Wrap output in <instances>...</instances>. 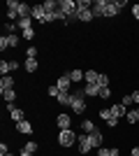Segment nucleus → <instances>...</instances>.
<instances>
[{"mask_svg":"<svg viewBox=\"0 0 139 156\" xmlns=\"http://www.w3.org/2000/svg\"><path fill=\"white\" fill-rule=\"evenodd\" d=\"M77 114L86 112V91L84 89H72V105H70Z\"/></svg>","mask_w":139,"mask_h":156,"instance_id":"nucleus-1","label":"nucleus"},{"mask_svg":"<svg viewBox=\"0 0 139 156\" xmlns=\"http://www.w3.org/2000/svg\"><path fill=\"white\" fill-rule=\"evenodd\" d=\"M77 133H74L72 128H67V130H60L58 133V144L60 147H72V144H77Z\"/></svg>","mask_w":139,"mask_h":156,"instance_id":"nucleus-2","label":"nucleus"},{"mask_svg":"<svg viewBox=\"0 0 139 156\" xmlns=\"http://www.w3.org/2000/svg\"><path fill=\"white\" fill-rule=\"evenodd\" d=\"M121 7H125V0H107V9H104V16H118L121 14Z\"/></svg>","mask_w":139,"mask_h":156,"instance_id":"nucleus-3","label":"nucleus"},{"mask_svg":"<svg viewBox=\"0 0 139 156\" xmlns=\"http://www.w3.org/2000/svg\"><path fill=\"white\" fill-rule=\"evenodd\" d=\"M77 142H79V154H88V151L93 149V144H91V137H88V133H79Z\"/></svg>","mask_w":139,"mask_h":156,"instance_id":"nucleus-4","label":"nucleus"},{"mask_svg":"<svg viewBox=\"0 0 139 156\" xmlns=\"http://www.w3.org/2000/svg\"><path fill=\"white\" fill-rule=\"evenodd\" d=\"M30 19L37 21V23H46V9L42 5H33V14H30Z\"/></svg>","mask_w":139,"mask_h":156,"instance_id":"nucleus-5","label":"nucleus"},{"mask_svg":"<svg viewBox=\"0 0 139 156\" xmlns=\"http://www.w3.org/2000/svg\"><path fill=\"white\" fill-rule=\"evenodd\" d=\"M56 124H58L60 130H67V128H72V117L65 114V112H60L58 117H56Z\"/></svg>","mask_w":139,"mask_h":156,"instance_id":"nucleus-6","label":"nucleus"},{"mask_svg":"<svg viewBox=\"0 0 139 156\" xmlns=\"http://www.w3.org/2000/svg\"><path fill=\"white\" fill-rule=\"evenodd\" d=\"M7 110H9V117L14 119V124H19V121L26 119V112L21 110V107H16V105H7Z\"/></svg>","mask_w":139,"mask_h":156,"instance_id":"nucleus-7","label":"nucleus"},{"mask_svg":"<svg viewBox=\"0 0 139 156\" xmlns=\"http://www.w3.org/2000/svg\"><path fill=\"white\" fill-rule=\"evenodd\" d=\"M88 137H91V144H93V149H100L102 147V142H104V135H102V130H93V133H88Z\"/></svg>","mask_w":139,"mask_h":156,"instance_id":"nucleus-8","label":"nucleus"},{"mask_svg":"<svg viewBox=\"0 0 139 156\" xmlns=\"http://www.w3.org/2000/svg\"><path fill=\"white\" fill-rule=\"evenodd\" d=\"M56 86H58L60 91H72V79H70V75H60V77L56 79Z\"/></svg>","mask_w":139,"mask_h":156,"instance_id":"nucleus-9","label":"nucleus"},{"mask_svg":"<svg viewBox=\"0 0 139 156\" xmlns=\"http://www.w3.org/2000/svg\"><path fill=\"white\" fill-rule=\"evenodd\" d=\"M60 9L67 14V16H72L77 12V0H60Z\"/></svg>","mask_w":139,"mask_h":156,"instance_id":"nucleus-10","label":"nucleus"},{"mask_svg":"<svg viewBox=\"0 0 139 156\" xmlns=\"http://www.w3.org/2000/svg\"><path fill=\"white\" fill-rule=\"evenodd\" d=\"M91 9H93V16H95V19H98V16H104V9H107V0H95Z\"/></svg>","mask_w":139,"mask_h":156,"instance_id":"nucleus-11","label":"nucleus"},{"mask_svg":"<svg viewBox=\"0 0 139 156\" xmlns=\"http://www.w3.org/2000/svg\"><path fill=\"white\" fill-rule=\"evenodd\" d=\"M16 130H19L21 135H33V124H30V121H28V119H23V121H19V124H16Z\"/></svg>","mask_w":139,"mask_h":156,"instance_id":"nucleus-12","label":"nucleus"},{"mask_svg":"<svg viewBox=\"0 0 139 156\" xmlns=\"http://www.w3.org/2000/svg\"><path fill=\"white\" fill-rule=\"evenodd\" d=\"M14 84H16V79L9 77V75H5V77L0 79V93H5V91H9V89H14Z\"/></svg>","mask_w":139,"mask_h":156,"instance_id":"nucleus-13","label":"nucleus"},{"mask_svg":"<svg viewBox=\"0 0 139 156\" xmlns=\"http://www.w3.org/2000/svg\"><path fill=\"white\" fill-rule=\"evenodd\" d=\"M109 110H111V114H114L116 119H121V117H127V107H125L123 103H116V105H111Z\"/></svg>","mask_w":139,"mask_h":156,"instance_id":"nucleus-14","label":"nucleus"},{"mask_svg":"<svg viewBox=\"0 0 139 156\" xmlns=\"http://www.w3.org/2000/svg\"><path fill=\"white\" fill-rule=\"evenodd\" d=\"M58 105H72V91H60L58 98H56Z\"/></svg>","mask_w":139,"mask_h":156,"instance_id":"nucleus-15","label":"nucleus"},{"mask_svg":"<svg viewBox=\"0 0 139 156\" xmlns=\"http://www.w3.org/2000/svg\"><path fill=\"white\" fill-rule=\"evenodd\" d=\"M67 75H70V79H72V84H79V82H84V75H86V72L79 70V68H74V70H70Z\"/></svg>","mask_w":139,"mask_h":156,"instance_id":"nucleus-16","label":"nucleus"},{"mask_svg":"<svg viewBox=\"0 0 139 156\" xmlns=\"http://www.w3.org/2000/svg\"><path fill=\"white\" fill-rule=\"evenodd\" d=\"M98 79H100L98 70H86V75H84V82H86V84H98Z\"/></svg>","mask_w":139,"mask_h":156,"instance_id":"nucleus-17","label":"nucleus"},{"mask_svg":"<svg viewBox=\"0 0 139 156\" xmlns=\"http://www.w3.org/2000/svg\"><path fill=\"white\" fill-rule=\"evenodd\" d=\"M77 14H79V21H81V23H91V21L95 19V16H93V9H81V12L77 9Z\"/></svg>","mask_w":139,"mask_h":156,"instance_id":"nucleus-18","label":"nucleus"},{"mask_svg":"<svg viewBox=\"0 0 139 156\" xmlns=\"http://www.w3.org/2000/svg\"><path fill=\"white\" fill-rule=\"evenodd\" d=\"M23 68H26V72H37L40 61H37V58H26V61H23Z\"/></svg>","mask_w":139,"mask_h":156,"instance_id":"nucleus-19","label":"nucleus"},{"mask_svg":"<svg viewBox=\"0 0 139 156\" xmlns=\"http://www.w3.org/2000/svg\"><path fill=\"white\" fill-rule=\"evenodd\" d=\"M58 0H44V2H42V7H44L46 9V14H53V12H58Z\"/></svg>","mask_w":139,"mask_h":156,"instance_id":"nucleus-20","label":"nucleus"},{"mask_svg":"<svg viewBox=\"0 0 139 156\" xmlns=\"http://www.w3.org/2000/svg\"><path fill=\"white\" fill-rule=\"evenodd\" d=\"M84 91H86V96L98 98L100 96V84H86V86H84Z\"/></svg>","mask_w":139,"mask_h":156,"instance_id":"nucleus-21","label":"nucleus"},{"mask_svg":"<svg viewBox=\"0 0 139 156\" xmlns=\"http://www.w3.org/2000/svg\"><path fill=\"white\" fill-rule=\"evenodd\" d=\"M16 26H19V30H28V28H33V19H30V16H28V19H19Z\"/></svg>","mask_w":139,"mask_h":156,"instance_id":"nucleus-22","label":"nucleus"},{"mask_svg":"<svg viewBox=\"0 0 139 156\" xmlns=\"http://www.w3.org/2000/svg\"><path fill=\"white\" fill-rule=\"evenodd\" d=\"M95 128H98V126L93 124L91 119H84V121H81V130H84V133H93Z\"/></svg>","mask_w":139,"mask_h":156,"instance_id":"nucleus-23","label":"nucleus"},{"mask_svg":"<svg viewBox=\"0 0 139 156\" xmlns=\"http://www.w3.org/2000/svg\"><path fill=\"white\" fill-rule=\"evenodd\" d=\"M2 98H5L7 105H14V100H16V91H14V89H9V91L2 93Z\"/></svg>","mask_w":139,"mask_h":156,"instance_id":"nucleus-24","label":"nucleus"},{"mask_svg":"<svg viewBox=\"0 0 139 156\" xmlns=\"http://www.w3.org/2000/svg\"><path fill=\"white\" fill-rule=\"evenodd\" d=\"M127 121H130V124H137L139 121V107L137 110H127Z\"/></svg>","mask_w":139,"mask_h":156,"instance_id":"nucleus-25","label":"nucleus"},{"mask_svg":"<svg viewBox=\"0 0 139 156\" xmlns=\"http://www.w3.org/2000/svg\"><path fill=\"white\" fill-rule=\"evenodd\" d=\"M0 72H2V77L9 75V72H12V61H2V63H0Z\"/></svg>","mask_w":139,"mask_h":156,"instance_id":"nucleus-26","label":"nucleus"},{"mask_svg":"<svg viewBox=\"0 0 139 156\" xmlns=\"http://www.w3.org/2000/svg\"><path fill=\"white\" fill-rule=\"evenodd\" d=\"M37 147H40V144L35 142V140H28V142L23 144V149H26V151H30V154H35V151H37Z\"/></svg>","mask_w":139,"mask_h":156,"instance_id":"nucleus-27","label":"nucleus"},{"mask_svg":"<svg viewBox=\"0 0 139 156\" xmlns=\"http://www.w3.org/2000/svg\"><path fill=\"white\" fill-rule=\"evenodd\" d=\"M16 28H19L16 23H12V21H7V23H5V35H16Z\"/></svg>","mask_w":139,"mask_h":156,"instance_id":"nucleus-28","label":"nucleus"},{"mask_svg":"<svg viewBox=\"0 0 139 156\" xmlns=\"http://www.w3.org/2000/svg\"><path fill=\"white\" fill-rule=\"evenodd\" d=\"M7 37V47L12 49V47H19V35H5Z\"/></svg>","mask_w":139,"mask_h":156,"instance_id":"nucleus-29","label":"nucleus"},{"mask_svg":"<svg viewBox=\"0 0 139 156\" xmlns=\"http://www.w3.org/2000/svg\"><path fill=\"white\" fill-rule=\"evenodd\" d=\"M91 7H93L91 0H77V9H79V12L81 9H91Z\"/></svg>","mask_w":139,"mask_h":156,"instance_id":"nucleus-30","label":"nucleus"},{"mask_svg":"<svg viewBox=\"0 0 139 156\" xmlns=\"http://www.w3.org/2000/svg\"><path fill=\"white\" fill-rule=\"evenodd\" d=\"M111 117H114V114H111V110H109V107H102V110H100V119H104V121H109Z\"/></svg>","mask_w":139,"mask_h":156,"instance_id":"nucleus-31","label":"nucleus"},{"mask_svg":"<svg viewBox=\"0 0 139 156\" xmlns=\"http://www.w3.org/2000/svg\"><path fill=\"white\" fill-rule=\"evenodd\" d=\"M58 93H60V89L56 84H51L49 89H46V96H51V98H58Z\"/></svg>","mask_w":139,"mask_h":156,"instance_id":"nucleus-32","label":"nucleus"},{"mask_svg":"<svg viewBox=\"0 0 139 156\" xmlns=\"http://www.w3.org/2000/svg\"><path fill=\"white\" fill-rule=\"evenodd\" d=\"M5 9H7V12H9V9H19V2H16V0H7Z\"/></svg>","mask_w":139,"mask_h":156,"instance_id":"nucleus-33","label":"nucleus"},{"mask_svg":"<svg viewBox=\"0 0 139 156\" xmlns=\"http://www.w3.org/2000/svg\"><path fill=\"white\" fill-rule=\"evenodd\" d=\"M98 84H100V89H104V86H109V77H107V75H100Z\"/></svg>","mask_w":139,"mask_h":156,"instance_id":"nucleus-34","label":"nucleus"},{"mask_svg":"<svg viewBox=\"0 0 139 156\" xmlns=\"http://www.w3.org/2000/svg\"><path fill=\"white\" fill-rule=\"evenodd\" d=\"M98 98H111V89H109V86L100 89V96H98Z\"/></svg>","mask_w":139,"mask_h":156,"instance_id":"nucleus-35","label":"nucleus"},{"mask_svg":"<svg viewBox=\"0 0 139 156\" xmlns=\"http://www.w3.org/2000/svg\"><path fill=\"white\" fill-rule=\"evenodd\" d=\"M23 33V40H33L35 37V28H28V30H21Z\"/></svg>","mask_w":139,"mask_h":156,"instance_id":"nucleus-36","label":"nucleus"},{"mask_svg":"<svg viewBox=\"0 0 139 156\" xmlns=\"http://www.w3.org/2000/svg\"><path fill=\"white\" fill-rule=\"evenodd\" d=\"M121 103L125 105V107H130V105L134 103V100H132V93H127V96H123V100H121Z\"/></svg>","mask_w":139,"mask_h":156,"instance_id":"nucleus-37","label":"nucleus"},{"mask_svg":"<svg viewBox=\"0 0 139 156\" xmlns=\"http://www.w3.org/2000/svg\"><path fill=\"white\" fill-rule=\"evenodd\" d=\"M26 58H37V47H28V56Z\"/></svg>","mask_w":139,"mask_h":156,"instance_id":"nucleus-38","label":"nucleus"},{"mask_svg":"<svg viewBox=\"0 0 139 156\" xmlns=\"http://www.w3.org/2000/svg\"><path fill=\"white\" fill-rule=\"evenodd\" d=\"M98 156H111V149H107V147H100V149H98Z\"/></svg>","mask_w":139,"mask_h":156,"instance_id":"nucleus-39","label":"nucleus"},{"mask_svg":"<svg viewBox=\"0 0 139 156\" xmlns=\"http://www.w3.org/2000/svg\"><path fill=\"white\" fill-rule=\"evenodd\" d=\"M104 124L109 126V128H116V126H118V119H116V117H111L109 121H104Z\"/></svg>","mask_w":139,"mask_h":156,"instance_id":"nucleus-40","label":"nucleus"},{"mask_svg":"<svg viewBox=\"0 0 139 156\" xmlns=\"http://www.w3.org/2000/svg\"><path fill=\"white\" fill-rule=\"evenodd\" d=\"M0 49H2V51H5V49H9V47H7V37H5V35L0 37Z\"/></svg>","mask_w":139,"mask_h":156,"instance_id":"nucleus-41","label":"nucleus"},{"mask_svg":"<svg viewBox=\"0 0 139 156\" xmlns=\"http://www.w3.org/2000/svg\"><path fill=\"white\" fill-rule=\"evenodd\" d=\"M132 16L139 21V5H132Z\"/></svg>","mask_w":139,"mask_h":156,"instance_id":"nucleus-42","label":"nucleus"},{"mask_svg":"<svg viewBox=\"0 0 139 156\" xmlns=\"http://www.w3.org/2000/svg\"><path fill=\"white\" fill-rule=\"evenodd\" d=\"M132 100H134V105H139V89H137V91H132Z\"/></svg>","mask_w":139,"mask_h":156,"instance_id":"nucleus-43","label":"nucleus"},{"mask_svg":"<svg viewBox=\"0 0 139 156\" xmlns=\"http://www.w3.org/2000/svg\"><path fill=\"white\" fill-rule=\"evenodd\" d=\"M130 156H139V147H132V149H130Z\"/></svg>","mask_w":139,"mask_h":156,"instance_id":"nucleus-44","label":"nucleus"},{"mask_svg":"<svg viewBox=\"0 0 139 156\" xmlns=\"http://www.w3.org/2000/svg\"><path fill=\"white\" fill-rule=\"evenodd\" d=\"M19 156H35V154H30V151H26V149H21V154Z\"/></svg>","mask_w":139,"mask_h":156,"instance_id":"nucleus-45","label":"nucleus"},{"mask_svg":"<svg viewBox=\"0 0 139 156\" xmlns=\"http://www.w3.org/2000/svg\"><path fill=\"white\" fill-rule=\"evenodd\" d=\"M111 156H118V147H111Z\"/></svg>","mask_w":139,"mask_h":156,"instance_id":"nucleus-46","label":"nucleus"},{"mask_svg":"<svg viewBox=\"0 0 139 156\" xmlns=\"http://www.w3.org/2000/svg\"><path fill=\"white\" fill-rule=\"evenodd\" d=\"M2 156H14V154H9V151H7V154H2Z\"/></svg>","mask_w":139,"mask_h":156,"instance_id":"nucleus-47","label":"nucleus"}]
</instances>
